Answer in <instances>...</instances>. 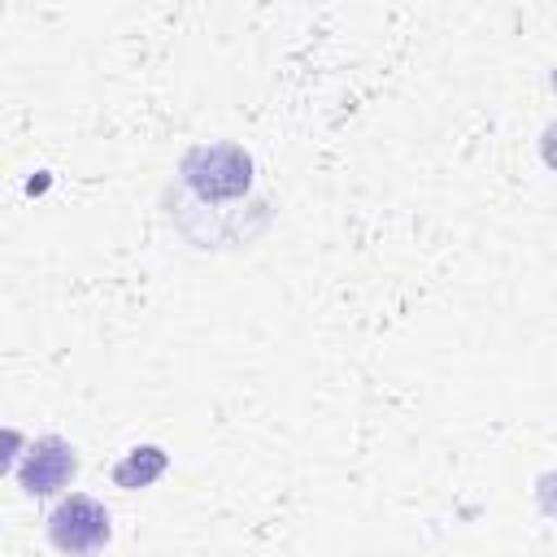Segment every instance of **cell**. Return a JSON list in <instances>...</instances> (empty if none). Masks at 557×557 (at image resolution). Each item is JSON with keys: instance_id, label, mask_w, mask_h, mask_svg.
Masks as SVG:
<instances>
[{"instance_id": "7a4b0ae2", "label": "cell", "mask_w": 557, "mask_h": 557, "mask_svg": "<svg viewBox=\"0 0 557 557\" xmlns=\"http://www.w3.org/2000/svg\"><path fill=\"white\" fill-rule=\"evenodd\" d=\"M248 152L231 148V144H213V148H196L187 161H183V174L191 187H200L205 196H235L248 187Z\"/></svg>"}, {"instance_id": "277c9868", "label": "cell", "mask_w": 557, "mask_h": 557, "mask_svg": "<svg viewBox=\"0 0 557 557\" xmlns=\"http://www.w3.org/2000/svg\"><path fill=\"white\" fill-rule=\"evenodd\" d=\"M165 466H170V457H165L157 444H139V448H131V453L113 466V483L126 487V492H135V487H148L152 479H161Z\"/></svg>"}, {"instance_id": "6da1fadb", "label": "cell", "mask_w": 557, "mask_h": 557, "mask_svg": "<svg viewBox=\"0 0 557 557\" xmlns=\"http://www.w3.org/2000/svg\"><path fill=\"white\" fill-rule=\"evenodd\" d=\"M109 535H113L109 509H104L96 496H87V492L65 496V500L48 513V540H52L61 553H70V557H83V553L104 548Z\"/></svg>"}, {"instance_id": "5b68a950", "label": "cell", "mask_w": 557, "mask_h": 557, "mask_svg": "<svg viewBox=\"0 0 557 557\" xmlns=\"http://www.w3.org/2000/svg\"><path fill=\"white\" fill-rule=\"evenodd\" d=\"M17 453H22V431H13V426H0V470H9Z\"/></svg>"}, {"instance_id": "3957f363", "label": "cell", "mask_w": 557, "mask_h": 557, "mask_svg": "<svg viewBox=\"0 0 557 557\" xmlns=\"http://www.w3.org/2000/svg\"><path fill=\"white\" fill-rule=\"evenodd\" d=\"M74 470H78L74 444H65L61 435H44L22 453L17 483H22L26 496H52L74 479Z\"/></svg>"}]
</instances>
